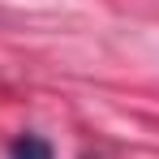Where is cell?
I'll use <instances>...</instances> for the list:
<instances>
[{"label":"cell","instance_id":"1","mask_svg":"<svg viewBox=\"0 0 159 159\" xmlns=\"http://www.w3.org/2000/svg\"><path fill=\"white\" fill-rule=\"evenodd\" d=\"M9 155L13 159H52V146H48L39 133H22V138L9 146Z\"/></svg>","mask_w":159,"mask_h":159}]
</instances>
